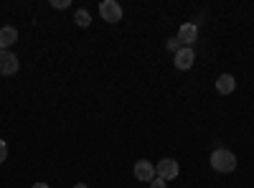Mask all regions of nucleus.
I'll return each mask as SVG.
<instances>
[{"label":"nucleus","instance_id":"obj_1","mask_svg":"<svg viewBox=\"0 0 254 188\" xmlns=\"http://www.w3.org/2000/svg\"><path fill=\"white\" fill-rule=\"evenodd\" d=\"M211 168L219 171V173H231L237 168V155L229 153L226 148H219L211 153Z\"/></svg>","mask_w":254,"mask_h":188},{"label":"nucleus","instance_id":"obj_2","mask_svg":"<svg viewBox=\"0 0 254 188\" xmlns=\"http://www.w3.org/2000/svg\"><path fill=\"white\" fill-rule=\"evenodd\" d=\"M99 15L107 20V23H120L122 20V5L117 0H104V3H99Z\"/></svg>","mask_w":254,"mask_h":188},{"label":"nucleus","instance_id":"obj_3","mask_svg":"<svg viewBox=\"0 0 254 188\" xmlns=\"http://www.w3.org/2000/svg\"><path fill=\"white\" fill-rule=\"evenodd\" d=\"M178 173H181V171H178V163H176L173 158H165V160H160V163L155 165V176L163 178L165 183H168V181H173Z\"/></svg>","mask_w":254,"mask_h":188},{"label":"nucleus","instance_id":"obj_4","mask_svg":"<svg viewBox=\"0 0 254 188\" xmlns=\"http://www.w3.org/2000/svg\"><path fill=\"white\" fill-rule=\"evenodd\" d=\"M18 56L13 54V51H0V74L3 76H10V74H15L18 71Z\"/></svg>","mask_w":254,"mask_h":188},{"label":"nucleus","instance_id":"obj_5","mask_svg":"<svg viewBox=\"0 0 254 188\" xmlns=\"http://www.w3.org/2000/svg\"><path fill=\"white\" fill-rule=\"evenodd\" d=\"M135 178L142 181V183H150L155 178V165L147 163V160H137L135 163Z\"/></svg>","mask_w":254,"mask_h":188},{"label":"nucleus","instance_id":"obj_6","mask_svg":"<svg viewBox=\"0 0 254 188\" xmlns=\"http://www.w3.org/2000/svg\"><path fill=\"white\" fill-rule=\"evenodd\" d=\"M181 44L186 46V49H190V44H193V41L198 38V28L193 26V23H183L181 28H178V36H176Z\"/></svg>","mask_w":254,"mask_h":188},{"label":"nucleus","instance_id":"obj_7","mask_svg":"<svg viewBox=\"0 0 254 188\" xmlns=\"http://www.w3.org/2000/svg\"><path fill=\"white\" fill-rule=\"evenodd\" d=\"M193 61H196V54H193V49H181V51L176 54V69L186 71V69H190V66H193Z\"/></svg>","mask_w":254,"mask_h":188},{"label":"nucleus","instance_id":"obj_8","mask_svg":"<svg viewBox=\"0 0 254 188\" xmlns=\"http://www.w3.org/2000/svg\"><path fill=\"white\" fill-rule=\"evenodd\" d=\"M18 41V31L13 26L0 28V51H10V46Z\"/></svg>","mask_w":254,"mask_h":188},{"label":"nucleus","instance_id":"obj_9","mask_svg":"<svg viewBox=\"0 0 254 188\" xmlns=\"http://www.w3.org/2000/svg\"><path fill=\"white\" fill-rule=\"evenodd\" d=\"M216 89H219V94H231V92L237 89V79L231 76V74H221L216 79Z\"/></svg>","mask_w":254,"mask_h":188},{"label":"nucleus","instance_id":"obj_10","mask_svg":"<svg viewBox=\"0 0 254 188\" xmlns=\"http://www.w3.org/2000/svg\"><path fill=\"white\" fill-rule=\"evenodd\" d=\"M74 20H76V26H81V28H87V26L92 23V18H89L87 10H76V13H74Z\"/></svg>","mask_w":254,"mask_h":188},{"label":"nucleus","instance_id":"obj_11","mask_svg":"<svg viewBox=\"0 0 254 188\" xmlns=\"http://www.w3.org/2000/svg\"><path fill=\"white\" fill-rule=\"evenodd\" d=\"M165 46H168V51H173V54H178L181 49H186L178 38H168V44H165Z\"/></svg>","mask_w":254,"mask_h":188},{"label":"nucleus","instance_id":"obj_12","mask_svg":"<svg viewBox=\"0 0 254 188\" xmlns=\"http://www.w3.org/2000/svg\"><path fill=\"white\" fill-rule=\"evenodd\" d=\"M51 5L59 8V10H64V8H69V5H71V0H51Z\"/></svg>","mask_w":254,"mask_h":188},{"label":"nucleus","instance_id":"obj_13","mask_svg":"<svg viewBox=\"0 0 254 188\" xmlns=\"http://www.w3.org/2000/svg\"><path fill=\"white\" fill-rule=\"evenodd\" d=\"M5 158H8V145L5 140H0V163H5Z\"/></svg>","mask_w":254,"mask_h":188},{"label":"nucleus","instance_id":"obj_14","mask_svg":"<svg viewBox=\"0 0 254 188\" xmlns=\"http://www.w3.org/2000/svg\"><path fill=\"white\" fill-rule=\"evenodd\" d=\"M150 188H165V181H163V178H158V176H155V178H153V181H150Z\"/></svg>","mask_w":254,"mask_h":188},{"label":"nucleus","instance_id":"obj_15","mask_svg":"<svg viewBox=\"0 0 254 188\" xmlns=\"http://www.w3.org/2000/svg\"><path fill=\"white\" fill-rule=\"evenodd\" d=\"M33 188H49V183H33Z\"/></svg>","mask_w":254,"mask_h":188},{"label":"nucleus","instance_id":"obj_16","mask_svg":"<svg viewBox=\"0 0 254 188\" xmlns=\"http://www.w3.org/2000/svg\"><path fill=\"white\" fill-rule=\"evenodd\" d=\"M74 188H87V183H76Z\"/></svg>","mask_w":254,"mask_h":188}]
</instances>
